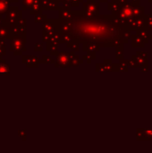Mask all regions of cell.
<instances>
[{
	"instance_id": "1",
	"label": "cell",
	"mask_w": 152,
	"mask_h": 153,
	"mask_svg": "<svg viewBox=\"0 0 152 153\" xmlns=\"http://www.w3.org/2000/svg\"><path fill=\"white\" fill-rule=\"evenodd\" d=\"M71 32L80 43L95 41L101 43L104 48H112L111 40L120 35L124 30L118 17L113 14H99L89 18L84 15L83 10L73 11V15L69 21Z\"/></svg>"
},
{
	"instance_id": "2",
	"label": "cell",
	"mask_w": 152,
	"mask_h": 153,
	"mask_svg": "<svg viewBox=\"0 0 152 153\" xmlns=\"http://www.w3.org/2000/svg\"><path fill=\"white\" fill-rule=\"evenodd\" d=\"M25 43H26L25 36L16 35L12 39L10 50L13 51L14 55H22L23 52L26 51Z\"/></svg>"
},
{
	"instance_id": "3",
	"label": "cell",
	"mask_w": 152,
	"mask_h": 153,
	"mask_svg": "<svg viewBox=\"0 0 152 153\" xmlns=\"http://www.w3.org/2000/svg\"><path fill=\"white\" fill-rule=\"evenodd\" d=\"M82 10L84 12V15L89 18H92L100 14L99 3H98L96 0H87L84 2Z\"/></svg>"
},
{
	"instance_id": "4",
	"label": "cell",
	"mask_w": 152,
	"mask_h": 153,
	"mask_svg": "<svg viewBox=\"0 0 152 153\" xmlns=\"http://www.w3.org/2000/svg\"><path fill=\"white\" fill-rule=\"evenodd\" d=\"M133 6L132 5L131 3H126V4H122L121 9H120V13H119L117 17H118V19H119V21L123 26L128 21L134 18L133 14Z\"/></svg>"
},
{
	"instance_id": "5",
	"label": "cell",
	"mask_w": 152,
	"mask_h": 153,
	"mask_svg": "<svg viewBox=\"0 0 152 153\" xmlns=\"http://www.w3.org/2000/svg\"><path fill=\"white\" fill-rule=\"evenodd\" d=\"M56 67H62V68H69L71 67V58L69 52L66 51H61L58 52L56 58L55 63Z\"/></svg>"
},
{
	"instance_id": "6",
	"label": "cell",
	"mask_w": 152,
	"mask_h": 153,
	"mask_svg": "<svg viewBox=\"0 0 152 153\" xmlns=\"http://www.w3.org/2000/svg\"><path fill=\"white\" fill-rule=\"evenodd\" d=\"M20 18H22V12L18 10V7L13 6L8 10L6 18L4 21L5 24H8L12 27L14 24H16V22Z\"/></svg>"
},
{
	"instance_id": "7",
	"label": "cell",
	"mask_w": 152,
	"mask_h": 153,
	"mask_svg": "<svg viewBox=\"0 0 152 153\" xmlns=\"http://www.w3.org/2000/svg\"><path fill=\"white\" fill-rule=\"evenodd\" d=\"M59 19H47L42 25L43 32L47 33L51 36L54 32L59 31Z\"/></svg>"
},
{
	"instance_id": "8",
	"label": "cell",
	"mask_w": 152,
	"mask_h": 153,
	"mask_svg": "<svg viewBox=\"0 0 152 153\" xmlns=\"http://www.w3.org/2000/svg\"><path fill=\"white\" fill-rule=\"evenodd\" d=\"M136 141H152V129H136Z\"/></svg>"
},
{
	"instance_id": "9",
	"label": "cell",
	"mask_w": 152,
	"mask_h": 153,
	"mask_svg": "<svg viewBox=\"0 0 152 153\" xmlns=\"http://www.w3.org/2000/svg\"><path fill=\"white\" fill-rule=\"evenodd\" d=\"M82 50L84 52H92V53H97L99 52L101 48L102 45L101 43L99 42H95V41H85L82 43Z\"/></svg>"
},
{
	"instance_id": "10",
	"label": "cell",
	"mask_w": 152,
	"mask_h": 153,
	"mask_svg": "<svg viewBox=\"0 0 152 153\" xmlns=\"http://www.w3.org/2000/svg\"><path fill=\"white\" fill-rule=\"evenodd\" d=\"M58 12H59L58 19L60 21L69 22L72 19L73 15V11L72 10V7H67V6H65V5L60 6Z\"/></svg>"
},
{
	"instance_id": "11",
	"label": "cell",
	"mask_w": 152,
	"mask_h": 153,
	"mask_svg": "<svg viewBox=\"0 0 152 153\" xmlns=\"http://www.w3.org/2000/svg\"><path fill=\"white\" fill-rule=\"evenodd\" d=\"M59 0H41L42 10L46 11H58L60 8Z\"/></svg>"
},
{
	"instance_id": "12",
	"label": "cell",
	"mask_w": 152,
	"mask_h": 153,
	"mask_svg": "<svg viewBox=\"0 0 152 153\" xmlns=\"http://www.w3.org/2000/svg\"><path fill=\"white\" fill-rule=\"evenodd\" d=\"M132 57H133L138 65V67H142L144 65H148V55L146 52L144 51H137L135 55L132 56Z\"/></svg>"
},
{
	"instance_id": "13",
	"label": "cell",
	"mask_w": 152,
	"mask_h": 153,
	"mask_svg": "<svg viewBox=\"0 0 152 153\" xmlns=\"http://www.w3.org/2000/svg\"><path fill=\"white\" fill-rule=\"evenodd\" d=\"M122 4H123L120 0H111L109 3H108V10L111 12V14L117 17L120 13Z\"/></svg>"
},
{
	"instance_id": "14",
	"label": "cell",
	"mask_w": 152,
	"mask_h": 153,
	"mask_svg": "<svg viewBox=\"0 0 152 153\" xmlns=\"http://www.w3.org/2000/svg\"><path fill=\"white\" fill-rule=\"evenodd\" d=\"M22 63L25 64L27 67H38L40 60L36 56H23Z\"/></svg>"
},
{
	"instance_id": "15",
	"label": "cell",
	"mask_w": 152,
	"mask_h": 153,
	"mask_svg": "<svg viewBox=\"0 0 152 153\" xmlns=\"http://www.w3.org/2000/svg\"><path fill=\"white\" fill-rule=\"evenodd\" d=\"M131 39H132V47L133 48H143V47H145L146 43L144 42L143 39L140 35L135 33V34L132 35Z\"/></svg>"
},
{
	"instance_id": "16",
	"label": "cell",
	"mask_w": 152,
	"mask_h": 153,
	"mask_svg": "<svg viewBox=\"0 0 152 153\" xmlns=\"http://www.w3.org/2000/svg\"><path fill=\"white\" fill-rule=\"evenodd\" d=\"M60 43L57 42H52V41H48L47 42V47L46 49L47 52H49L52 56H56L58 53V47H59Z\"/></svg>"
},
{
	"instance_id": "17",
	"label": "cell",
	"mask_w": 152,
	"mask_h": 153,
	"mask_svg": "<svg viewBox=\"0 0 152 153\" xmlns=\"http://www.w3.org/2000/svg\"><path fill=\"white\" fill-rule=\"evenodd\" d=\"M30 10V14H32V15L42 13L43 10H42V6H41V0H34Z\"/></svg>"
},
{
	"instance_id": "18",
	"label": "cell",
	"mask_w": 152,
	"mask_h": 153,
	"mask_svg": "<svg viewBox=\"0 0 152 153\" xmlns=\"http://www.w3.org/2000/svg\"><path fill=\"white\" fill-rule=\"evenodd\" d=\"M136 34L140 35V36L143 39V40H144V42H145L146 44H147L151 39H152V35L150 33V30H149L148 28H144V29L136 30Z\"/></svg>"
},
{
	"instance_id": "19",
	"label": "cell",
	"mask_w": 152,
	"mask_h": 153,
	"mask_svg": "<svg viewBox=\"0 0 152 153\" xmlns=\"http://www.w3.org/2000/svg\"><path fill=\"white\" fill-rule=\"evenodd\" d=\"M69 54H70V58H71V67L78 66L83 63V58L82 59L80 58L79 56L75 55V52L71 51V52H69Z\"/></svg>"
},
{
	"instance_id": "20",
	"label": "cell",
	"mask_w": 152,
	"mask_h": 153,
	"mask_svg": "<svg viewBox=\"0 0 152 153\" xmlns=\"http://www.w3.org/2000/svg\"><path fill=\"white\" fill-rule=\"evenodd\" d=\"M76 37L73 32H67V33H61V37H60V44L64 43V44H67L69 42H71L72 40L75 39Z\"/></svg>"
},
{
	"instance_id": "21",
	"label": "cell",
	"mask_w": 152,
	"mask_h": 153,
	"mask_svg": "<svg viewBox=\"0 0 152 153\" xmlns=\"http://www.w3.org/2000/svg\"><path fill=\"white\" fill-rule=\"evenodd\" d=\"M71 30H72V27H71L70 22L60 21V23H59V31H60L61 33L71 32Z\"/></svg>"
},
{
	"instance_id": "22",
	"label": "cell",
	"mask_w": 152,
	"mask_h": 153,
	"mask_svg": "<svg viewBox=\"0 0 152 153\" xmlns=\"http://www.w3.org/2000/svg\"><path fill=\"white\" fill-rule=\"evenodd\" d=\"M10 66L6 64L4 60L0 57V75H9Z\"/></svg>"
},
{
	"instance_id": "23",
	"label": "cell",
	"mask_w": 152,
	"mask_h": 153,
	"mask_svg": "<svg viewBox=\"0 0 152 153\" xmlns=\"http://www.w3.org/2000/svg\"><path fill=\"white\" fill-rule=\"evenodd\" d=\"M128 59H121L120 62L118 63V72H123V73H126L128 71Z\"/></svg>"
},
{
	"instance_id": "24",
	"label": "cell",
	"mask_w": 152,
	"mask_h": 153,
	"mask_svg": "<svg viewBox=\"0 0 152 153\" xmlns=\"http://www.w3.org/2000/svg\"><path fill=\"white\" fill-rule=\"evenodd\" d=\"M132 35H133V34H132V30L124 27V30H123V31H122V33H121V37H122L123 39H124L125 44H126V43L129 42V39L132 38Z\"/></svg>"
},
{
	"instance_id": "25",
	"label": "cell",
	"mask_w": 152,
	"mask_h": 153,
	"mask_svg": "<svg viewBox=\"0 0 152 153\" xmlns=\"http://www.w3.org/2000/svg\"><path fill=\"white\" fill-rule=\"evenodd\" d=\"M111 45H112V47H114V48H118V47L124 46V45H125V42H124L123 38H122L120 35H118V36L115 37L114 39H112V40H111Z\"/></svg>"
},
{
	"instance_id": "26",
	"label": "cell",
	"mask_w": 152,
	"mask_h": 153,
	"mask_svg": "<svg viewBox=\"0 0 152 153\" xmlns=\"http://www.w3.org/2000/svg\"><path fill=\"white\" fill-rule=\"evenodd\" d=\"M133 14L134 18H138L143 14H145V7L144 6H138L133 8Z\"/></svg>"
},
{
	"instance_id": "27",
	"label": "cell",
	"mask_w": 152,
	"mask_h": 153,
	"mask_svg": "<svg viewBox=\"0 0 152 153\" xmlns=\"http://www.w3.org/2000/svg\"><path fill=\"white\" fill-rule=\"evenodd\" d=\"M66 47L70 48L72 49V51H73V52H78L80 50V42L75 39L72 40L71 42L67 43Z\"/></svg>"
},
{
	"instance_id": "28",
	"label": "cell",
	"mask_w": 152,
	"mask_h": 153,
	"mask_svg": "<svg viewBox=\"0 0 152 153\" xmlns=\"http://www.w3.org/2000/svg\"><path fill=\"white\" fill-rule=\"evenodd\" d=\"M9 3L8 1H4L0 0V14L7 13L9 10Z\"/></svg>"
},
{
	"instance_id": "29",
	"label": "cell",
	"mask_w": 152,
	"mask_h": 153,
	"mask_svg": "<svg viewBox=\"0 0 152 153\" xmlns=\"http://www.w3.org/2000/svg\"><path fill=\"white\" fill-rule=\"evenodd\" d=\"M125 56V48L124 46L116 48V58L117 60H121L123 59Z\"/></svg>"
},
{
	"instance_id": "30",
	"label": "cell",
	"mask_w": 152,
	"mask_h": 153,
	"mask_svg": "<svg viewBox=\"0 0 152 153\" xmlns=\"http://www.w3.org/2000/svg\"><path fill=\"white\" fill-rule=\"evenodd\" d=\"M34 22H38V23H43L47 18V15L46 14H43L42 13H37L34 15Z\"/></svg>"
},
{
	"instance_id": "31",
	"label": "cell",
	"mask_w": 152,
	"mask_h": 153,
	"mask_svg": "<svg viewBox=\"0 0 152 153\" xmlns=\"http://www.w3.org/2000/svg\"><path fill=\"white\" fill-rule=\"evenodd\" d=\"M103 64H104L106 72H114V69H113V62L110 59H104Z\"/></svg>"
},
{
	"instance_id": "32",
	"label": "cell",
	"mask_w": 152,
	"mask_h": 153,
	"mask_svg": "<svg viewBox=\"0 0 152 153\" xmlns=\"http://www.w3.org/2000/svg\"><path fill=\"white\" fill-rule=\"evenodd\" d=\"M83 60H87L88 64H90L92 62V60H94L96 58V53H92V52H87L86 55H84L82 56Z\"/></svg>"
},
{
	"instance_id": "33",
	"label": "cell",
	"mask_w": 152,
	"mask_h": 153,
	"mask_svg": "<svg viewBox=\"0 0 152 153\" xmlns=\"http://www.w3.org/2000/svg\"><path fill=\"white\" fill-rule=\"evenodd\" d=\"M40 63H43V64H55L56 63V59H53L51 56L44 55L42 56V59L40 60Z\"/></svg>"
},
{
	"instance_id": "34",
	"label": "cell",
	"mask_w": 152,
	"mask_h": 153,
	"mask_svg": "<svg viewBox=\"0 0 152 153\" xmlns=\"http://www.w3.org/2000/svg\"><path fill=\"white\" fill-rule=\"evenodd\" d=\"M34 0H22V10L30 9Z\"/></svg>"
},
{
	"instance_id": "35",
	"label": "cell",
	"mask_w": 152,
	"mask_h": 153,
	"mask_svg": "<svg viewBox=\"0 0 152 153\" xmlns=\"http://www.w3.org/2000/svg\"><path fill=\"white\" fill-rule=\"evenodd\" d=\"M95 71L98 72V73H99V72H106L103 62H102V63H97V64L95 65Z\"/></svg>"
},
{
	"instance_id": "36",
	"label": "cell",
	"mask_w": 152,
	"mask_h": 153,
	"mask_svg": "<svg viewBox=\"0 0 152 153\" xmlns=\"http://www.w3.org/2000/svg\"><path fill=\"white\" fill-rule=\"evenodd\" d=\"M147 26L150 31H152V14H146Z\"/></svg>"
},
{
	"instance_id": "37",
	"label": "cell",
	"mask_w": 152,
	"mask_h": 153,
	"mask_svg": "<svg viewBox=\"0 0 152 153\" xmlns=\"http://www.w3.org/2000/svg\"><path fill=\"white\" fill-rule=\"evenodd\" d=\"M5 55V43L3 39H0V56Z\"/></svg>"
},
{
	"instance_id": "38",
	"label": "cell",
	"mask_w": 152,
	"mask_h": 153,
	"mask_svg": "<svg viewBox=\"0 0 152 153\" xmlns=\"http://www.w3.org/2000/svg\"><path fill=\"white\" fill-rule=\"evenodd\" d=\"M128 65H129V67H132V68L138 67V65H137V63L133 57H132L131 59H128Z\"/></svg>"
},
{
	"instance_id": "39",
	"label": "cell",
	"mask_w": 152,
	"mask_h": 153,
	"mask_svg": "<svg viewBox=\"0 0 152 153\" xmlns=\"http://www.w3.org/2000/svg\"><path fill=\"white\" fill-rule=\"evenodd\" d=\"M43 49V47H42V44L41 43H36L35 46H34V51L35 52H40L42 51Z\"/></svg>"
},
{
	"instance_id": "40",
	"label": "cell",
	"mask_w": 152,
	"mask_h": 153,
	"mask_svg": "<svg viewBox=\"0 0 152 153\" xmlns=\"http://www.w3.org/2000/svg\"><path fill=\"white\" fill-rule=\"evenodd\" d=\"M18 134L20 135V137L25 141L26 140V131L25 130H21V131H18Z\"/></svg>"
},
{
	"instance_id": "41",
	"label": "cell",
	"mask_w": 152,
	"mask_h": 153,
	"mask_svg": "<svg viewBox=\"0 0 152 153\" xmlns=\"http://www.w3.org/2000/svg\"><path fill=\"white\" fill-rule=\"evenodd\" d=\"M80 3H83V0H72V6L78 7L80 5Z\"/></svg>"
},
{
	"instance_id": "42",
	"label": "cell",
	"mask_w": 152,
	"mask_h": 153,
	"mask_svg": "<svg viewBox=\"0 0 152 153\" xmlns=\"http://www.w3.org/2000/svg\"><path fill=\"white\" fill-rule=\"evenodd\" d=\"M131 4H132V5H133V7L141 6V0H132Z\"/></svg>"
},
{
	"instance_id": "43",
	"label": "cell",
	"mask_w": 152,
	"mask_h": 153,
	"mask_svg": "<svg viewBox=\"0 0 152 153\" xmlns=\"http://www.w3.org/2000/svg\"><path fill=\"white\" fill-rule=\"evenodd\" d=\"M63 5L67 7H72V0H63L62 2Z\"/></svg>"
},
{
	"instance_id": "44",
	"label": "cell",
	"mask_w": 152,
	"mask_h": 153,
	"mask_svg": "<svg viewBox=\"0 0 152 153\" xmlns=\"http://www.w3.org/2000/svg\"><path fill=\"white\" fill-rule=\"evenodd\" d=\"M113 69L114 72H118V63H113Z\"/></svg>"
},
{
	"instance_id": "45",
	"label": "cell",
	"mask_w": 152,
	"mask_h": 153,
	"mask_svg": "<svg viewBox=\"0 0 152 153\" xmlns=\"http://www.w3.org/2000/svg\"><path fill=\"white\" fill-rule=\"evenodd\" d=\"M141 69H142V72H144V73H147V72L149 71V69H148V65H144V66L141 67Z\"/></svg>"
},
{
	"instance_id": "46",
	"label": "cell",
	"mask_w": 152,
	"mask_h": 153,
	"mask_svg": "<svg viewBox=\"0 0 152 153\" xmlns=\"http://www.w3.org/2000/svg\"><path fill=\"white\" fill-rule=\"evenodd\" d=\"M3 22H4V21H3V19H2L1 16H0V27L3 26Z\"/></svg>"
},
{
	"instance_id": "47",
	"label": "cell",
	"mask_w": 152,
	"mask_h": 153,
	"mask_svg": "<svg viewBox=\"0 0 152 153\" xmlns=\"http://www.w3.org/2000/svg\"><path fill=\"white\" fill-rule=\"evenodd\" d=\"M121 2H122V4H126L127 3V0H120Z\"/></svg>"
},
{
	"instance_id": "48",
	"label": "cell",
	"mask_w": 152,
	"mask_h": 153,
	"mask_svg": "<svg viewBox=\"0 0 152 153\" xmlns=\"http://www.w3.org/2000/svg\"><path fill=\"white\" fill-rule=\"evenodd\" d=\"M99 2H100V3H107L108 0H99Z\"/></svg>"
},
{
	"instance_id": "49",
	"label": "cell",
	"mask_w": 152,
	"mask_h": 153,
	"mask_svg": "<svg viewBox=\"0 0 152 153\" xmlns=\"http://www.w3.org/2000/svg\"><path fill=\"white\" fill-rule=\"evenodd\" d=\"M149 3H151V5H152V0H149Z\"/></svg>"
},
{
	"instance_id": "50",
	"label": "cell",
	"mask_w": 152,
	"mask_h": 153,
	"mask_svg": "<svg viewBox=\"0 0 152 153\" xmlns=\"http://www.w3.org/2000/svg\"><path fill=\"white\" fill-rule=\"evenodd\" d=\"M4 1H8V2H10V1H12V2H13V0H4Z\"/></svg>"
},
{
	"instance_id": "51",
	"label": "cell",
	"mask_w": 152,
	"mask_h": 153,
	"mask_svg": "<svg viewBox=\"0 0 152 153\" xmlns=\"http://www.w3.org/2000/svg\"><path fill=\"white\" fill-rule=\"evenodd\" d=\"M18 0H13V2H17Z\"/></svg>"
},
{
	"instance_id": "52",
	"label": "cell",
	"mask_w": 152,
	"mask_h": 153,
	"mask_svg": "<svg viewBox=\"0 0 152 153\" xmlns=\"http://www.w3.org/2000/svg\"><path fill=\"white\" fill-rule=\"evenodd\" d=\"M59 1H60V3H62V2H63V0H59Z\"/></svg>"
}]
</instances>
